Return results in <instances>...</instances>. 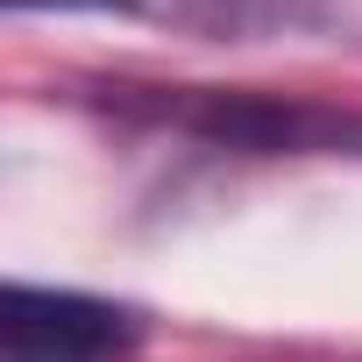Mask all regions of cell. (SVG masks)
<instances>
[{
    "label": "cell",
    "instance_id": "cell-3",
    "mask_svg": "<svg viewBox=\"0 0 362 362\" xmlns=\"http://www.w3.org/2000/svg\"><path fill=\"white\" fill-rule=\"evenodd\" d=\"M15 15H29V8H128V15H199V22H242L235 15V0H8Z\"/></svg>",
    "mask_w": 362,
    "mask_h": 362
},
{
    "label": "cell",
    "instance_id": "cell-2",
    "mask_svg": "<svg viewBox=\"0 0 362 362\" xmlns=\"http://www.w3.org/2000/svg\"><path fill=\"white\" fill-rule=\"evenodd\" d=\"M142 313L93 291L8 284L0 291V362H128L142 348Z\"/></svg>",
    "mask_w": 362,
    "mask_h": 362
},
{
    "label": "cell",
    "instance_id": "cell-1",
    "mask_svg": "<svg viewBox=\"0 0 362 362\" xmlns=\"http://www.w3.org/2000/svg\"><path fill=\"white\" fill-rule=\"evenodd\" d=\"M135 114L235 156H362V114L327 100H277V93H228V86H121Z\"/></svg>",
    "mask_w": 362,
    "mask_h": 362
}]
</instances>
